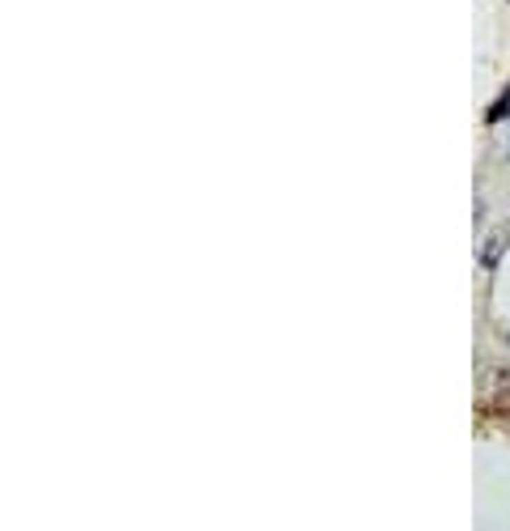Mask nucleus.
<instances>
[{"label":"nucleus","instance_id":"nucleus-1","mask_svg":"<svg viewBox=\"0 0 510 531\" xmlns=\"http://www.w3.org/2000/svg\"><path fill=\"white\" fill-rule=\"evenodd\" d=\"M506 111H510V98H502V102H493V106H489V124H497V119H506Z\"/></svg>","mask_w":510,"mask_h":531}]
</instances>
